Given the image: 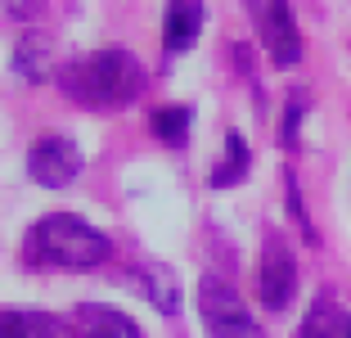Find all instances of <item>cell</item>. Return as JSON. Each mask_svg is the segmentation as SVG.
<instances>
[{"label":"cell","mask_w":351,"mask_h":338,"mask_svg":"<svg viewBox=\"0 0 351 338\" xmlns=\"http://www.w3.org/2000/svg\"><path fill=\"white\" fill-rule=\"evenodd\" d=\"M149 126H154V135L162 144L185 149L189 144V126H194V109H189V104H162V109H154Z\"/></svg>","instance_id":"14"},{"label":"cell","mask_w":351,"mask_h":338,"mask_svg":"<svg viewBox=\"0 0 351 338\" xmlns=\"http://www.w3.org/2000/svg\"><path fill=\"white\" fill-rule=\"evenodd\" d=\"M10 68L19 72L23 82H45V77L54 72L50 36H45V32H23L19 45H14V54H10Z\"/></svg>","instance_id":"10"},{"label":"cell","mask_w":351,"mask_h":338,"mask_svg":"<svg viewBox=\"0 0 351 338\" xmlns=\"http://www.w3.org/2000/svg\"><path fill=\"white\" fill-rule=\"evenodd\" d=\"M257 297L266 311H284L298 297V262L284 239H266L257 262Z\"/></svg>","instance_id":"6"},{"label":"cell","mask_w":351,"mask_h":338,"mask_svg":"<svg viewBox=\"0 0 351 338\" xmlns=\"http://www.w3.org/2000/svg\"><path fill=\"white\" fill-rule=\"evenodd\" d=\"M306 109H311V95L302 91V86H298V91H289V104H284V113H279V144H284V149H298Z\"/></svg>","instance_id":"15"},{"label":"cell","mask_w":351,"mask_h":338,"mask_svg":"<svg viewBox=\"0 0 351 338\" xmlns=\"http://www.w3.org/2000/svg\"><path fill=\"white\" fill-rule=\"evenodd\" d=\"M298 338H351V311H342L333 297H315L298 325Z\"/></svg>","instance_id":"11"},{"label":"cell","mask_w":351,"mask_h":338,"mask_svg":"<svg viewBox=\"0 0 351 338\" xmlns=\"http://www.w3.org/2000/svg\"><path fill=\"white\" fill-rule=\"evenodd\" d=\"M248 167H252V149L243 140V131H226V149H221V163L207 172V185L212 190H230V185H239L248 176Z\"/></svg>","instance_id":"12"},{"label":"cell","mask_w":351,"mask_h":338,"mask_svg":"<svg viewBox=\"0 0 351 338\" xmlns=\"http://www.w3.org/2000/svg\"><path fill=\"white\" fill-rule=\"evenodd\" d=\"M248 10L257 19V32H261V45H266L270 63L275 68H298L302 63V32H298V19H293V5H284V0H257Z\"/></svg>","instance_id":"5"},{"label":"cell","mask_w":351,"mask_h":338,"mask_svg":"<svg viewBox=\"0 0 351 338\" xmlns=\"http://www.w3.org/2000/svg\"><path fill=\"white\" fill-rule=\"evenodd\" d=\"M73 320H77V334L82 338H145L140 325H135L126 311L104 307V302H82V307L73 311Z\"/></svg>","instance_id":"9"},{"label":"cell","mask_w":351,"mask_h":338,"mask_svg":"<svg viewBox=\"0 0 351 338\" xmlns=\"http://www.w3.org/2000/svg\"><path fill=\"white\" fill-rule=\"evenodd\" d=\"M23 257L32 267L54 271H95L113 257V239L77 212H45L23 239Z\"/></svg>","instance_id":"2"},{"label":"cell","mask_w":351,"mask_h":338,"mask_svg":"<svg viewBox=\"0 0 351 338\" xmlns=\"http://www.w3.org/2000/svg\"><path fill=\"white\" fill-rule=\"evenodd\" d=\"M207 23V10L198 0H171L162 10V50L167 54H185L198 41V32Z\"/></svg>","instance_id":"8"},{"label":"cell","mask_w":351,"mask_h":338,"mask_svg":"<svg viewBox=\"0 0 351 338\" xmlns=\"http://www.w3.org/2000/svg\"><path fill=\"white\" fill-rule=\"evenodd\" d=\"M131 284L154 302V311H162V316H176V311H180V284H176V275H171L167 262H158V257L135 262L131 267Z\"/></svg>","instance_id":"7"},{"label":"cell","mask_w":351,"mask_h":338,"mask_svg":"<svg viewBox=\"0 0 351 338\" xmlns=\"http://www.w3.org/2000/svg\"><path fill=\"white\" fill-rule=\"evenodd\" d=\"M0 338H63V325L45 311H19L5 307L0 316Z\"/></svg>","instance_id":"13"},{"label":"cell","mask_w":351,"mask_h":338,"mask_svg":"<svg viewBox=\"0 0 351 338\" xmlns=\"http://www.w3.org/2000/svg\"><path fill=\"white\" fill-rule=\"evenodd\" d=\"M82 167L86 158L73 135H41L27 149V181H36L41 190H68L82 176Z\"/></svg>","instance_id":"4"},{"label":"cell","mask_w":351,"mask_h":338,"mask_svg":"<svg viewBox=\"0 0 351 338\" xmlns=\"http://www.w3.org/2000/svg\"><path fill=\"white\" fill-rule=\"evenodd\" d=\"M284 185H289V212H293V221H298V230H302V239H306V244H315V225H311V216H306V207H302V190H298V172H284Z\"/></svg>","instance_id":"16"},{"label":"cell","mask_w":351,"mask_h":338,"mask_svg":"<svg viewBox=\"0 0 351 338\" xmlns=\"http://www.w3.org/2000/svg\"><path fill=\"white\" fill-rule=\"evenodd\" d=\"M59 86L82 109L113 113V109H126L131 100H140V91H145V63L135 59L131 50H122V45H99V50L82 54L77 63H68L59 72Z\"/></svg>","instance_id":"1"},{"label":"cell","mask_w":351,"mask_h":338,"mask_svg":"<svg viewBox=\"0 0 351 338\" xmlns=\"http://www.w3.org/2000/svg\"><path fill=\"white\" fill-rule=\"evenodd\" d=\"M198 316H203V325H207L212 338H266V329L257 325V316L243 307L239 289L221 275L198 280Z\"/></svg>","instance_id":"3"}]
</instances>
